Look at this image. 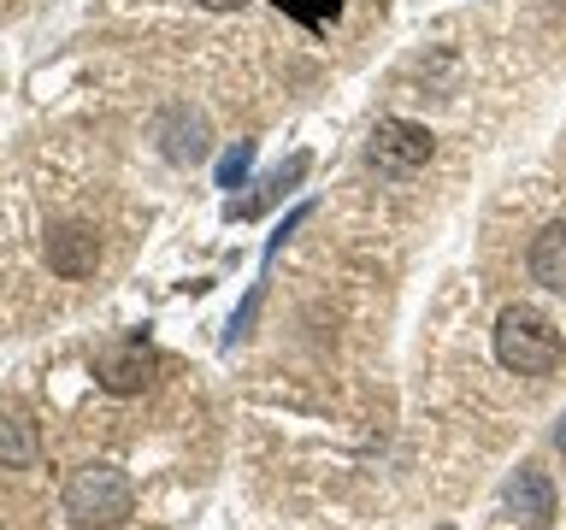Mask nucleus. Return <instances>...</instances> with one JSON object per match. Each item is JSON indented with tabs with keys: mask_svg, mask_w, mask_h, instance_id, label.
I'll return each instance as SVG.
<instances>
[{
	"mask_svg": "<svg viewBox=\"0 0 566 530\" xmlns=\"http://www.w3.org/2000/svg\"><path fill=\"white\" fill-rule=\"evenodd\" d=\"M60 507H65V519L77 530H113V524H124L136 512V489H130V477H124L118 466L88 459V466H77L65 477Z\"/></svg>",
	"mask_w": 566,
	"mask_h": 530,
	"instance_id": "nucleus-1",
	"label": "nucleus"
},
{
	"mask_svg": "<svg viewBox=\"0 0 566 530\" xmlns=\"http://www.w3.org/2000/svg\"><path fill=\"white\" fill-rule=\"evenodd\" d=\"M495 360H502L513 378H548V371H560L566 342L537 307H507L495 318Z\"/></svg>",
	"mask_w": 566,
	"mask_h": 530,
	"instance_id": "nucleus-2",
	"label": "nucleus"
},
{
	"mask_svg": "<svg viewBox=\"0 0 566 530\" xmlns=\"http://www.w3.org/2000/svg\"><path fill=\"white\" fill-rule=\"evenodd\" d=\"M88 371H95V383L106 395H142V389L159 378V353H154L148 336H113V342L95 348Z\"/></svg>",
	"mask_w": 566,
	"mask_h": 530,
	"instance_id": "nucleus-3",
	"label": "nucleus"
},
{
	"mask_svg": "<svg viewBox=\"0 0 566 530\" xmlns=\"http://www.w3.org/2000/svg\"><path fill=\"white\" fill-rule=\"evenodd\" d=\"M431 153H437V136L424 130V124H413V118H378L371 124L366 159L384 177H413V171L431 166Z\"/></svg>",
	"mask_w": 566,
	"mask_h": 530,
	"instance_id": "nucleus-4",
	"label": "nucleus"
},
{
	"mask_svg": "<svg viewBox=\"0 0 566 530\" xmlns=\"http://www.w3.org/2000/svg\"><path fill=\"white\" fill-rule=\"evenodd\" d=\"M159 148H166L171 166H201L212 153L207 118L195 113V106H166V118H159Z\"/></svg>",
	"mask_w": 566,
	"mask_h": 530,
	"instance_id": "nucleus-5",
	"label": "nucleus"
},
{
	"mask_svg": "<svg viewBox=\"0 0 566 530\" xmlns=\"http://www.w3.org/2000/svg\"><path fill=\"white\" fill-rule=\"evenodd\" d=\"M95 265H101V242H95V230H88V224L48 230V272H60V277H95Z\"/></svg>",
	"mask_w": 566,
	"mask_h": 530,
	"instance_id": "nucleus-6",
	"label": "nucleus"
},
{
	"mask_svg": "<svg viewBox=\"0 0 566 530\" xmlns=\"http://www.w3.org/2000/svg\"><path fill=\"white\" fill-rule=\"evenodd\" d=\"M555 484H548V471H537V466H520V477L507 484V512L513 519H525L531 530H548L555 524Z\"/></svg>",
	"mask_w": 566,
	"mask_h": 530,
	"instance_id": "nucleus-7",
	"label": "nucleus"
},
{
	"mask_svg": "<svg viewBox=\"0 0 566 530\" xmlns=\"http://www.w3.org/2000/svg\"><path fill=\"white\" fill-rule=\"evenodd\" d=\"M531 277H537L543 289L566 295V224L537 230V242H531Z\"/></svg>",
	"mask_w": 566,
	"mask_h": 530,
	"instance_id": "nucleus-8",
	"label": "nucleus"
},
{
	"mask_svg": "<svg viewBox=\"0 0 566 530\" xmlns=\"http://www.w3.org/2000/svg\"><path fill=\"white\" fill-rule=\"evenodd\" d=\"M35 454H42V442H35V424H24V418H0V466L24 471V466H35Z\"/></svg>",
	"mask_w": 566,
	"mask_h": 530,
	"instance_id": "nucleus-9",
	"label": "nucleus"
},
{
	"mask_svg": "<svg viewBox=\"0 0 566 530\" xmlns=\"http://www.w3.org/2000/svg\"><path fill=\"white\" fill-rule=\"evenodd\" d=\"M301 177H307V153H295L283 171H272V177H265V189L254 194V201H230V219H254L260 206H272L283 189H295V183H301Z\"/></svg>",
	"mask_w": 566,
	"mask_h": 530,
	"instance_id": "nucleus-10",
	"label": "nucleus"
},
{
	"mask_svg": "<svg viewBox=\"0 0 566 530\" xmlns=\"http://www.w3.org/2000/svg\"><path fill=\"white\" fill-rule=\"evenodd\" d=\"M277 12H290V18H301V24H313V30H325L331 18H336V0H272Z\"/></svg>",
	"mask_w": 566,
	"mask_h": 530,
	"instance_id": "nucleus-11",
	"label": "nucleus"
},
{
	"mask_svg": "<svg viewBox=\"0 0 566 530\" xmlns=\"http://www.w3.org/2000/svg\"><path fill=\"white\" fill-rule=\"evenodd\" d=\"M248 166H254V141H237L219 166V189H242L248 183Z\"/></svg>",
	"mask_w": 566,
	"mask_h": 530,
	"instance_id": "nucleus-12",
	"label": "nucleus"
},
{
	"mask_svg": "<svg viewBox=\"0 0 566 530\" xmlns=\"http://www.w3.org/2000/svg\"><path fill=\"white\" fill-rule=\"evenodd\" d=\"M201 7H207V12H237L242 0H201Z\"/></svg>",
	"mask_w": 566,
	"mask_h": 530,
	"instance_id": "nucleus-13",
	"label": "nucleus"
},
{
	"mask_svg": "<svg viewBox=\"0 0 566 530\" xmlns=\"http://www.w3.org/2000/svg\"><path fill=\"white\" fill-rule=\"evenodd\" d=\"M555 448H560V454H566V413H560V418H555Z\"/></svg>",
	"mask_w": 566,
	"mask_h": 530,
	"instance_id": "nucleus-14",
	"label": "nucleus"
}]
</instances>
